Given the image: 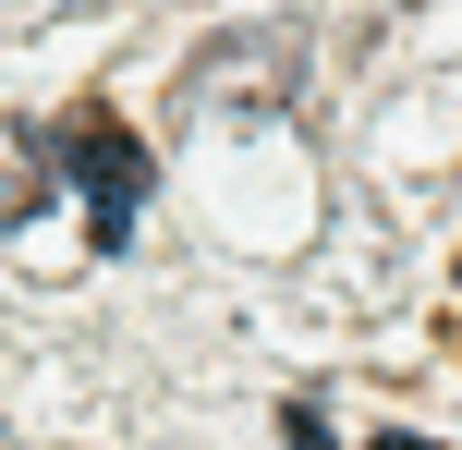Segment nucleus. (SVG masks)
I'll use <instances>...</instances> for the list:
<instances>
[{
	"mask_svg": "<svg viewBox=\"0 0 462 450\" xmlns=\"http://www.w3.org/2000/svg\"><path fill=\"white\" fill-rule=\"evenodd\" d=\"M49 146H61V170L86 183V243H97V256H122V243H134V219H146V146L122 134L110 110L49 122Z\"/></svg>",
	"mask_w": 462,
	"mask_h": 450,
	"instance_id": "nucleus-1",
	"label": "nucleus"
},
{
	"mask_svg": "<svg viewBox=\"0 0 462 450\" xmlns=\"http://www.w3.org/2000/svg\"><path fill=\"white\" fill-rule=\"evenodd\" d=\"M49 170H61V146H49V122H0V232L49 207Z\"/></svg>",
	"mask_w": 462,
	"mask_h": 450,
	"instance_id": "nucleus-2",
	"label": "nucleus"
}]
</instances>
